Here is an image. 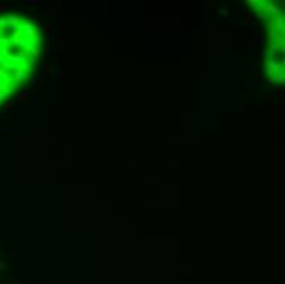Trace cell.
<instances>
[{"label": "cell", "mask_w": 285, "mask_h": 284, "mask_svg": "<svg viewBox=\"0 0 285 284\" xmlns=\"http://www.w3.org/2000/svg\"><path fill=\"white\" fill-rule=\"evenodd\" d=\"M262 8H264V10H267V12H270V13H279V8L274 7L272 3H262Z\"/></svg>", "instance_id": "1"}, {"label": "cell", "mask_w": 285, "mask_h": 284, "mask_svg": "<svg viewBox=\"0 0 285 284\" xmlns=\"http://www.w3.org/2000/svg\"><path fill=\"white\" fill-rule=\"evenodd\" d=\"M48 74H49V66H44V69H43V77L44 79L48 77Z\"/></svg>", "instance_id": "2"}, {"label": "cell", "mask_w": 285, "mask_h": 284, "mask_svg": "<svg viewBox=\"0 0 285 284\" xmlns=\"http://www.w3.org/2000/svg\"><path fill=\"white\" fill-rule=\"evenodd\" d=\"M44 31H46V35H49V31H51V26H49V25H46V26H44Z\"/></svg>", "instance_id": "3"}, {"label": "cell", "mask_w": 285, "mask_h": 284, "mask_svg": "<svg viewBox=\"0 0 285 284\" xmlns=\"http://www.w3.org/2000/svg\"><path fill=\"white\" fill-rule=\"evenodd\" d=\"M277 81H280V82H282V81H284V74H277Z\"/></svg>", "instance_id": "4"}, {"label": "cell", "mask_w": 285, "mask_h": 284, "mask_svg": "<svg viewBox=\"0 0 285 284\" xmlns=\"http://www.w3.org/2000/svg\"><path fill=\"white\" fill-rule=\"evenodd\" d=\"M5 268V263H3V261H2V260H0V271H2V269H3Z\"/></svg>", "instance_id": "5"}]
</instances>
